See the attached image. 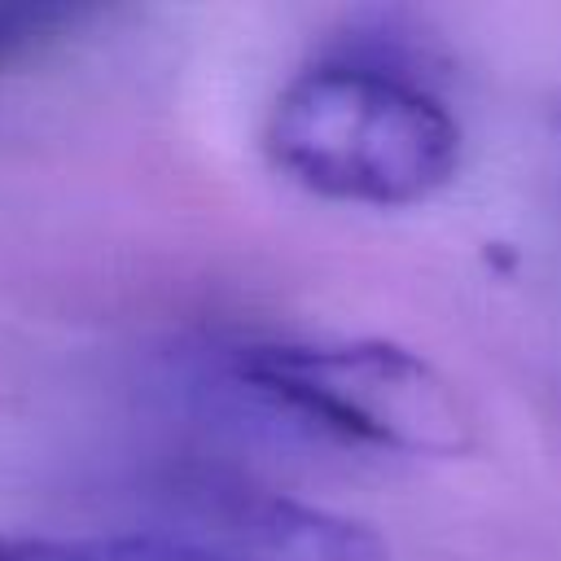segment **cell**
Instances as JSON below:
<instances>
[{
    "label": "cell",
    "mask_w": 561,
    "mask_h": 561,
    "mask_svg": "<svg viewBox=\"0 0 561 561\" xmlns=\"http://www.w3.org/2000/svg\"><path fill=\"white\" fill-rule=\"evenodd\" d=\"M83 22L79 4H53V0H0V66L61 39Z\"/></svg>",
    "instance_id": "5"
},
{
    "label": "cell",
    "mask_w": 561,
    "mask_h": 561,
    "mask_svg": "<svg viewBox=\"0 0 561 561\" xmlns=\"http://www.w3.org/2000/svg\"><path fill=\"white\" fill-rule=\"evenodd\" d=\"M421 66V48L373 31L294 75L263 127L276 171L351 206L434 197L460 167V127Z\"/></svg>",
    "instance_id": "1"
},
{
    "label": "cell",
    "mask_w": 561,
    "mask_h": 561,
    "mask_svg": "<svg viewBox=\"0 0 561 561\" xmlns=\"http://www.w3.org/2000/svg\"><path fill=\"white\" fill-rule=\"evenodd\" d=\"M31 561H219L215 552L162 530H118L83 539H31Z\"/></svg>",
    "instance_id": "4"
},
{
    "label": "cell",
    "mask_w": 561,
    "mask_h": 561,
    "mask_svg": "<svg viewBox=\"0 0 561 561\" xmlns=\"http://www.w3.org/2000/svg\"><path fill=\"white\" fill-rule=\"evenodd\" d=\"M158 522L219 561H386V543L355 517L294 500L228 469H175L153 486Z\"/></svg>",
    "instance_id": "3"
},
{
    "label": "cell",
    "mask_w": 561,
    "mask_h": 561,
    "mask_svg": "<svg viewBox=\"0 0 561 561\" xmlns=\"http://www.w3.org/2000/svg\"><path fill=\"white\" fill-rule=\"evenodd\" d=\"M0 561H31V539L26 535H0Z\"/></svg>",
    "instance_id": "6"
},
{
    "label": "cell",
    "mask_w": 561,
    "mask_h": 561,
    "mask_svg": "<svg viewBox=\"0 0 561 561\" xmlns=\"http://www.w3.org/2000/svg\"><path fill=\"white\" fill-rule=\"evenodd\" d=\"M219 412L320 447L456 456L469 412L412 351L390 342H250L202 368Z\"/></svg>",
    "instance_id": "2"
}]
</instances>
